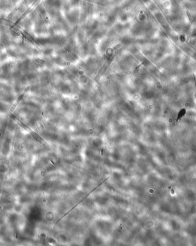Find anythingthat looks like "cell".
Listing matches in <instances>:
<instances>
[{"instance_id": "1", "label": "cell", "mask_w": 196, "mask_h": 246, "mask_svg": "<svg viewBox=\"0 0 196 246\" xmlns=\"http://www.w3.org/2000/svg\"><path fill=\"white\" fill-rule=\"evenodd\" d=\"M186 112V110L185 108L181 109V110L180 111H179V113L178 114V115H177V121H176V122H178V121H179V120L182 118V117L185 115Z\"/></svg>"}, {"instance_id": "2", "label": "cell", "mask_w": 196, "mask_h": 246, "mask_svg": "<svg viewBox=\"0 0 196 246\" xmlns=\"http://www.w3.org/2000/svg\"><path fill=\"white\" fill-rule=\"evenodd\" d=\"M186 15H187V17H188L189 20V21H190V23H191V24H192V22H193L192 17V16H191V14L190 13V12H189L188 10L186 11Z\"/></svg>"}, {"instance_id": "3", "label": "cell", "mask_w": 196, "mask_h": 246, "mask_svg": "<svg viewBox=\"0 0 196 246\" xmlns=\"http://www.w3.org/2000/svg\"><path fill=\"white\" fill-rule=\"evenodd\" d=\"M191 36H196V32L194 33H193V34H192L191 35Z\"/></svg>"}]
</instances>
